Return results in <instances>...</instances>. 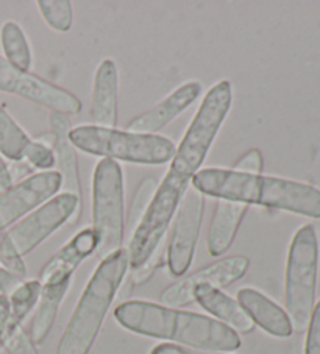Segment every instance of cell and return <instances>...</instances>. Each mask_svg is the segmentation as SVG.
<instances>
[{
  "mask_svg": "<svg viewBox=\"0 0 320 354\" xmlns=\"http://www.w3.org/2000/svg\"><path fill=\"white\" fill-rule=\"evenodd\" d=\"M41 289L42 286L38 279L24 281L19 288L8 297L10 315L7 322V329H5V335L22 326V323L26 322L30 313H32L36 304H38Z\"/></svg>",
  "mask_w": 320,
  "mask_h": 354,
  "instance_id": "cell-23",
  "label": "cell"
},
{
  "mask_svg": "<svg viewBox=\"0 0 320 354\" xmlns=\"http://www.w3.org/2000/svg\"><path fill=\"white\" fill-rule=\"evenodd\" d=\"M319 239L316 228L305 225L294 234L286 264L285 300L295 331H305L316 300Z\"/></svg>",
  "mask_w": 320,
  "mask_h": 354,
  "instance_id": "cell-6",
  "label": "cell"
},
{
  "mask_svg": "<svg viewBox=\"0 0 320 354\" xmlns=\"http://www.w3.org/2000/svg\"><path fill=\"white\" fill-rule=\"evenodd\" d=\"M305 354H320V300L314 306L308 323Z\"/></svg>",
  "mask_w": 320,
  "mask_h": 354,
  "instance_id": "cell-28",
  "label": "cell"
},
{
  "mask_svg": "<svg viewBox=\"0 0 320 354\" xmlns=\"http://www.w3.org/2000/svg\"><path fill=\"white\" fill-rule=\"evenodd\" d=\"M128 267L130 259L125 248L118 250L100 262L73 309L57 354H88L91 351Z\"/></svg>",
  "mask_w": 320,
  "mask_h": 354,
  "instance_id": "cell-4",
  "label": "cell"
},
{
  "mask_svg": "<svg viewBox=\"0 0 320 354\" xmlns=\"http://www.w3.org/2000/svg\"><path fill=\"white\" fill-rule=\"evenodd\" d=\"M38 8L47 26L57 32L64 33L72 27L73 11L69 0H39Z\"/></svg>",
  "mask_w": 320,
  "mask_h": 354,
  "instance_id": "cell-24",
  "label": "cell"
},
{
  "mask_svg": "<svg viewBox=\"0 0 320 354\" xmlns=\"http://www.w3.org/2000/svg\"><path fill=\"white\" fill-rule=\"evenodd\" d=\"M51 136H52V150L55 155V166H58V174L63 178L61 189L64 194H72L82 200V183H80L78 174V160L75 147L69 140L71 122L66 114L51 113Z\"/></svg>",
  "mask_w": 320,
  "mask_h": 354,
  "instance_id": "cell-15",
  "label": "cell"
},
{
  "mask_svg": "<svg viewBox=\"0 0 320 354\" xmlns=\"http://www.w3.org/2000/svg\"><path fill=\"white\" fill-rule=\"evenodd\" d=\"M250 261L245 256H230L213 262L189 277L170 284L163 290L159 300L168 308H183L194 301V289L197 286L206 284L211 288L222 289L241 279L247 273Z\"/></svg>",
  "mask_w": 320,
  "mask_h": 354,
  "instance_id": "cell-12",
  "label": "cell"
},
{
  "mask_svg": "<svg viewBox=\"0 0 320 354\" xmlns=\"http://www.w3.org/2000/svg\"><path fill=\"white\" fill-rule=\"evenodd\" d=\"M98 247V234L92 228L80 230L66 245L52 256V259L42 267L39 274V283L42 288L46 286L61 284L67 279H72L73 272L96 253Z\"/></svg>",
  "mask_w": 320,
  "mask_h": 354,
  "instance_id": "cell-13",
  "label": "cell"
},
{
  "mask_svg": "<svg viewBox=\"0 0 320 354\" xmlns=\"http://www.w3.org/2000/svg\"><path fill=\"white\" fill-rule=\"evenodd\" d=\"M238 303L241 304L245 314L250 317L254 325L260 326L263 331L280 339L292 335L294 328L287 313H285V309H281L269 297L261 294L260 290L251 288L239 289Z\"/></svg>",
  "mask_w": 320,
  "mask_h": 354,
  "instance_id": "cell-17",
  "label": "cell"
},
{
  "mask_svg": "<svg viewBox=\"0 0 320 354\" xmlns=\"http://www.w3.org/2000/svg\"><path fill=\"white\" fill-rule=\"evenodd\" d=\"M194 301L199 303L206 313L216 317V320L231 328L235 333L249 334L255 329L254 322L245 314L241 304L224 294L220 289L206 284L197 286L194 289Z\"/></svg>",
  "mask_w": 320,
  "mask_h": 354,
  "instance_id": "cell-18",
  "label": "cell"
},
{
  "mask_svg": "<svg viewBox=\"0 0 320 354\" xmlns=\"http://www.w3.org/2000/svg\"><path fill=\"white\" fill-rule=\"evenodd\" d=\"M231 102L233 88L229 80L216 83L203 97L193 122L178 144L168 174L158 185L149 209L130 236L127 252L133 268L143 266L163 243L172 217L205 162L208 151L230 113Z\"/></svg>",
  "mask_w": 320,
  "mask_h": 354,
  "instance_id": "cell-1",
  "label": "cell"
},
{
  "mask_svg": "<svg viewBox=\"0 0 320 354\" xmlns=\"http://www.w3.org/2000/svg\"><path fill=\"white\" fill-rule=\"evenodd\" d=\"M124 172L118 161L100 160L92 175V230L98 234L96 253L102 261L124 242Z\"/></svg>",
  "mask_w": 320,
  "mask_h": 354,
  "instance_id": "cell-7",
  "label": "cell"
},
{
  "mask_svg": "<svg viewBox=\"0 0 320 354\" xmlns=\"http://www.w3.org/2000/svg\"><path fill=\"white\" fill-rule=\"evenodd\" d=\"M233 170L242 174H261L263 170V155L260 150H249L247 153H244L239 161L235 164Z\"/></svg>",
  "mask_w": 320,
  "mask_h": 354,
  "instance_id": "cell-30",
  "label": "cell"
},
{
  "mask_svg": "<svg viewBox=\"0 0 320 354\" xmlns=\"http://www.w3.org/2000/svg\"><path fill=\"white\" fill-rule=\"evenodd\" d=\"M82 216V200L72 194H60L22 218L7 231V237L16 253L26 256L44 242L64 223L75 225Z\"/></svg>",
  "mask_w": 320,
  "mask_h": 354,
  "instance_id": "cell-8",
  "label": "cell"
},
{
  "mask_svg": "<svg viewBox=\"0 0 320 354\" xmlns=\"http://www.w3.org/2000/svg\"><path fill=\"white\" fill-rule=\"evenodd\" d=\"M69 140L73 147L88 155L144 166H161L172 161L177 151L175 144L164 136L96 125L71 128Z\"/></svg>",
  "mask_w": 320,
  "mask_h": 354,
  "instance_id": "cell-5",
  "label": "cell"
},
{
  "mask_svg": "<svg viewBox=\"0 0 320 354\" xmlns=\"http://www.w3.org/2000/svg\"><path fill=\"white\" fill-rule=\"evenodd\" d=\"M158 189V183L155 178H145L141 181L139 187L136 189V194L132 200L130 209H128V228H130V236L134 233V230L138 228V225L143 221L147 209L153 200Z\"/></svg>",
  "mask_w": 320,
  "mask_h": 354,
  "instance_id": "cell-25",
  "label": "cell"
},
{
  "mask_svg": "<svg viewBox=\"0 0 320 354\" xmlns=\"http://www.w3.org/2000/svg\"><path fill=\"white\" fill-rule=\"evenodd\" d=\"M150 354H226V353H214V351H202V350H189L180 345L172 344H159L153 348Z\"/></svg>",
  "mask_w": 320,
  "mask_h": 354,
  "instance_id": "cell-32",
  "label": "cell"
},
{
  "mask_svg": "<svg viewBox=\"0 0 320 354\" xmlns=\"http://www.w3.org/2000/svg\"><path fill=\"white\" fill-rule=\"evenodd\" d=\"M118 67L113 59H103L97 67L92 84L91 119L96 127L116 128L118 125Z\"/></svg>",
  "mask_w": 320,
  "mask_h": 354,
  "instance_id": "cell-16",
  "label": "cell"
},
{
  "mask_svg": "<svg viewBox=\"0 0 320 354\" xmlns=\"http://www.w3.org/2000/svg\"><path fill=\"white\" fill-rule=\"evenodd\" d=\"M163 243L159 245L155 253H153L149 259H147L143 266L138 267V268H133V273H132V283L133 284H144L147 283L152 278V274L155 273V270L158 268V266L161 264L163 261Z\"/></svg>",
  "mask_w": 320,
  "mask_h": 354,
  "instance_id": "cell-29",
  "label": "cell"
},
{
  "mask_svg": "<svg viewBox=\"0 0 320 354\" xmlns=\"http://www.w3.org/2000/svg\"><path fill=\"white\" fill-rule=\"evenodd\" d=\"M13 186V175H11V169L0 155V191H7L8 187Z\"/></svg>",
  "mask_w": 320,
  "mask_h": 354,
  "instance_id": "cell-34",
  "label": "cell"
},
{
  "mask_svg": "<svg viewBox=\"0 0 320 354\" xmlns=\"http://www.w3.org/2000/svg\"><path fill=\"white\" fill-rule=\"evenodd\" d=\"M247 211L249 206L244 203L226 200L217 201L208 231L206 245L209 254L217 258L229 252Z\"/></svg>",
  "mask_w": 320,
  "mask_h": 354,
  "instance_id": "cell-19",
  "label": "cell"
},
{
  "mask_svg": "<svg viewBox=\"0 0 320 354\" xmlns=\"http://www.w3.org/2000/svg\"><path fill=\"white\" fill-rule=\"evenodd\" d=\"M0 91L30 100L53 113L78 114L82 102L64 88L44 80L32 72L17 69L5 57H0Z\"/></svg>",
  "mask_w": 320,
  "mask_h": 354,
  "instance_id": "cell-10",
  "label": "cell"
},
{
  "mask_svg": "<svg viewBox=\"0 0 320 354\" xmlns=\"http://www.w3.org/2000/svg\"><path fill=\"white\" fill-rule=\"evenodd\" d=\"M114 319L134 334L172 340L194 350L230 353L241 346L239 334L213 317L152 301L122 303L114 309Z\"/></svg>",
  "mask_w": 320,
  "mask_h": 354,
  "instance_id": "cell-2",
  "label": "cell"
},
{
  "mask_svg": "<svg viewBox=\"0 0 320 354\" xmlns=\"http://www.w3.org/2000/svg\"><path fill=\"white\" fill-rule=\"evenodd\" d=\"M202 94V84L199 82L184 83L183 86L177 88L174 93L169 94L163 102L153 106L149 111L134 118L127 125V131L139 133V134H152L157 133L170 124L177 115L193 105Z\"/></svg>",
  "mask_w": 320,
  "mask_h": 354,
  "instance_id": "cell-14",
  "label": "cell"
},
{
  "mask_svg": "<svg viewBox=\"0 0 320 354\" xmlns=\"http://www.w3.org/2000/svg\"><path fill=\"white\" fill-rule=\"evenodd\" d=\"M0 44H2L5 58L17 69L30 72L32 69L33 57L28 39L19 24L13 21L5 22L0 30Z\"/></svg>",
  "mask_w": 320,
  "mask_h": 354,
  "instance_id": "cell-22",
  "label": "cell"
},
{
  "mask_svg": "<svg viewBox=\"0 0 320 354\" xmlns=\"http://www.w3.org/2000/svg\"><path fill=\"white\" fill-rule=\"evenodd\" d=\"M10 315V303L8 298L0 295V346H2L5 329H7V322Z\"/></svg>",
  "mask_w": 320,
  "mask_h": 354,
  "instance_id": "cell-33",
  "label": "cell"
},
{
  "mask_svg": "<svg viewBox=\"0 0 320 354\" xmlns=\"http://www.w3.org/2000/svg\"><path fill=\"white\" fill-rule=\"evenodd\" d=\"M24 283V278L8 272L7 268L0 267V295L10 297Z\"/></svg>",
  "mask_w": 320,
  "mask_h": 354,
  "instance_id": "cell-31",
  "label": "cell"
},
{
  "mask_svg": "<svg viewBox=\"0 0 320 354\" xmlns=\"http://www.w3.org/2000/svg\"><path fill=\"white\" fill-rule=\"evenodd\" d=\"M63 178L57 170H47L30 175L28 178L16 183L7 191L0 194V231H5L10 225L19 221L35 207L44 205L46 201L60 192Z\"/></svg>",
  "mask_w": 320,
  "mask_h": 354,
  "instance_id": "cell-11",
  "label": "cell"
},
{
  "mask_svg": "<svg viewBox=\"0 0 320 354\" xmlns=\"http://www.w3.org/2000/svg\"><path fill=\"white\" fill-rule=\"evenodd\" d=\"M72 279H67L61 284L55 286H46V288L41 289L39 301L36 304V313L33 317L32 325H30V339L35 345H39L44 342V339L51 333V329L57 319L58 309L63 303L67 290L71 288Z\"/></svg>",
  "mask_w": 320,
  "mask_h": 354,
  "instance_id": "cell-20",
  "label": "cell"
},
{
  "mask_svg": "<svg viewBox=\"0 0 320 354\" xmlns=\"http://www.w3.org/2000/svg\"><path fill=\"white\" fill-rule=\"evenodd\" d=\"M2 346L8 351V354H38L28 333L24 331L22 326L5 335Z\"/></svg>",
  "mask_w": 320,
  "mask_h": 354,
  "instance_id": "cell-27",
  "label": "cell"
},
{
  "mask_svg": "<svg viewBox=\"0 0 320 354\" xmlns=\"http://www.w3.org/2000/svg\"><path fill=\"white\" fill-rule=\"evenodd\" d=\"M0 264L3 266V268H7L8 272L15 273L21 278H26V262L22 261L21 256L16 253V250L11 245V242L7 237V231H0Z\"/></svg>",
  "mask_w": 320,
  "mask_h": 354,
  "instance_id": "cell-26",
  "label": "cell"
},
{
  "mask_svg": "<svg viewBox=\"0 0 320 354\" xmlns=\"http://www.w3.org/2000/svg\"><path fill=\"white\" fill-rule=\"evenodd\" d=\"M33 145L35 140L0 105V155L15 162L26 161Z\"/></svg>",
  "mask_w": 320,
  "mask_h": 354,
  "instance_id": "cell-21",
  "label": "cell"
},
{
  "mask_svg": "<svg viewBox=\"0 0 320 354\" xmlns=\"http://www.w3.org/2000/svg\"><path fill=\"white\" fill-rule=\"evenodd\" d=\"M203 214H205V195L197 192L194 187H189L175 212L172 234L166 248V259L172 277H183L193 264Z\"/></svg>",
  "mask_w": 320,
  "mask_h": 354,
  "instance_id": "cell-9",
  "label": "cell"
},
{
  "mask_svg": "<svg viewBox=\"0 0 320 354\" xmlns=\"http://www.w3.org/2000/svg\"><path fill=\"white\" fill-rule=\"evenodd\" d=\"M193 187L217 200L258 205L294 214L320 218V189L306 183L242 174L233 169H203L193 178Z\"/></svg>",
  "mask_w": 320,
  "mask_h": 354,
  "instance_id": "cell-3",
  "label": "cell"
}]
</instances>
